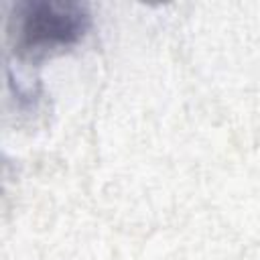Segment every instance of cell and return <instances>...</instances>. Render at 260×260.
Segmentation results:
<instances>
[{
	"mask_svg": "<svg viewBox=\"0 0 260 260\" xmlns=\"http://www.w3.org/2000/svg\"><path fill=\"white\" fill-rule=\"evenodd\" d=\"M91 16L85 4L69 0H26L8 16L10 51L22 61H41L77 45Z\"/></svg>",
	"mask_w": 260,
	"mask_h": 260,
	"instance_id": "obj_1",
	"label": "cell"
}]
</instances>
